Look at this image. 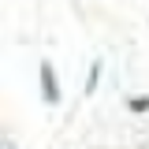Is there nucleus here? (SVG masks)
Listing matches in <instances>:
<instances>
[{"instance_id": "2", "label": "nucleus", "mask_w": 149, "mask_h": 149, "mask_svg": "<svg viewBox=\"0 0 149 149\" xmlns=\"http://www.w3.org/2000/svg\"><path fill=\"white\" fill-rule=\"evenodd\" d=\"M130 112H149V97H134L130 101Z\"/></svg>"}, {"instance_id": "1", "label": "nucleus", "mask_w": 149, "mask_h": 149, "mask_svg": "<svg viewBox=\"0 0 149 149\" xmlns=\"http://www.w3.org/2000/svg\"><path fill=\"white\" fill-rule=\"evenodd\" d=\"M41 97H45V104H60V82H56V71L49 60H41Z\"/></svg>"}]
</instances>
